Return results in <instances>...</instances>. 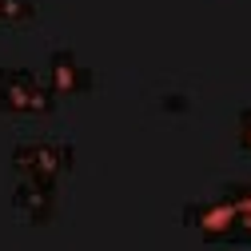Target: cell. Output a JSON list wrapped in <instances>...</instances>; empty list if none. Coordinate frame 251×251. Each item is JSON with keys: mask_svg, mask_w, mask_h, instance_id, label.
I'll list each match as a JSON object with an SVG mask.
<instances>
[{"mask_svg": "<svg viewBox=\"0 0 251 251\" xmlns=\"http://www.w3.org/2000/svg\"><path fill=\"white\" fill-rule=\"evenodd\" d=\"M183 224L196 227L203 239L211 243H239V224H235V207L227 203V196H207V200H187L183 203Z\"/></svg>", "mask_w": 251, "mask_h": 251, "instance_id": "3", "label": "cell"}, {"mask_svg": "<svg viewBox=\"0 0 251 251\" xmlns=\"http://www.w3.org/2000/svg\"><path fill=\"white\" fill-rule=\"evenodd\" d=\"M56 100L60 96L36 68L0 64V112L4 116H48Z\"/></svg>", "mask_w": 251, "mask_h": 251, "instance_id": "2", "label": "cell"}, {"mask_svg": "<svg viewBox=\"0 0 251 251\" xmlns=\"http://www.w3.org/2000/svg\"><path fill=\"white\" fill-rule=\"evenodd\" d=\"M160 104H164V108H187V96H179V92H168Z\"/></svg>", "mask_w": 251, "mask_h": 251, "instance_id": "9", "label": "cell"}, {"mask_svg": "<svg viewBox=\"0 0 251 251\" xmlns=\"http://www.w3.org/2000/svg\"><path fill=\"white\" fill-rule=\"evenodd\" d=\"M219 196H227L235 207V224H239V243H251V179H231L219 187Z\"/></svg>", "mask_w": 251, "mask_h": 251, "instance_id": "6", "label": "cell"}, {"mask_svg": "<svg viewBox=\"0 0 251 251\" xmlns=\"http://www.w3.org/2000/svg\"><path fill=\"white\" fill-rule=\"evenodd\" d=\"M40 0H0V24H32Z\"/></svg>", "mask_w": 251, "mask_h": 251, "instance_id": "7", "label": "cell"}, {"mask_svg": "<svg viewBox=\"0 0 251 251\" xmlns=\"http://www.w3.org/2000/svg\"><path fill=\"white\" fill-rule=\"evenodd\" d=\"M224 251H243V247H224Z\"/></svg>", "mask_w": 251, "mask_h": 251, "instance_id": "10", "label": "cell"}, {"mask_svg": "<svg viewBox=\"0 0 251 251\" xmlns=\"http://www.w3.org/2000/svg\"><path fill=\"white\" fill-rule=\"evenodd\" d=\"M44 80L52 84L56 96H80V92H88L96 84V72H92L72 48H52L48 64H44Z\"/></svg>", "mask_w": 251, "mask_h": 251, "instance_id": "5", "label": "cell"}, {"mask_svg": "<svg viewBox=\"0 0 251 251\" xmlns=\"http://www.w3.org/2000/svg\"><path fill=\"white\" fill-rule=\"evenodd\" d=\"M12 168L16 176H32V179H52L60 183V176H68L76 164V144L64 136H24L12 144Z\"/></svg>", "mask_w": 251, "mask_h": 251, "instance_id": "1", "label": "cell"}, {"mask_svg": "<svg viewBox=\"0 0 251 251\" xmlns=\"http://www.w3.org/2000/svg\"><path fill=\"white\" fill-rule=\"evenodd\" d=\"M235 136H239V148L251 155V108L239 112V120H235Z\"/></svg>", "mask_w": 251, "mask_h": 251, "instance_id": "8", "label": "cell"}, {"mask_svg": "<svg viewBox=\"0 0 251 251\" xmlns=\"http://www.w3.org/2000/svg\"><path fill=\"white\" fill-rule=\"evenodd\" d=\"M12 207L28 219V224H52L56 211H60V183L20 176L16 187H12Z\"/></svg>", "mask_w": 251, "mask_h": 251, "instance_id": "4", "label": "cell"}]
</instances>
